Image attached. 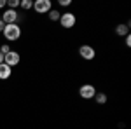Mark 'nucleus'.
<instances>
[{
    "mask_svg": "<svg viewBox=\"0 0 131 129\" xmlns=\"http://www.w3.org/2000/svg\"><path fill=\"white\" fill-rule=\"evenodd\" d=\"M4 37L7 40H18L21 37V28L14 23V25H5L4 28Z\"/></svg>",
    "mask_w": 131,
    "mask_h": 129,
    "instance_id": "f257e3e1",
    "label": "nucleus"
},
{
    "mask_svg": "<svg viewBox=\"0 0 131 129\" xmlns=\"http://www.w3.org/2000/svg\"><path fill=\"white\" fill-rule=\"evenodd\" d=\"M75 14L73 12H65V14H61V18H60V23H61V26L63 28H72L73 25H75Z\"/></svg>",
    "mask_w": 131,
    "mask_h": 129,
    "instance_id": "f03ea898",
    "label": "nucleus"
},
{
    "mask_svg": "<svg viewBox=\"0 0 131 129\" xmlns=\"http://www.w3.org/2000/svg\"><path fill=\"white\" fill-rule=\"evenodd\" d=\"M79 94H81V98H84V99H91V98H94L96 89H94L91 84H84V86H81V89H79Z\"/></svg>",
    "mask_w": 131,
    "mask_h": 129,
    "instance_id": "7ed1b4c3",
    "label": "nucleus"
},
{
    "mask_svg": "<svg viewBox=\"0 0 131 129\" xmlns=\"http://www.w3.org/2000/svg\"><path fill=\"white\" fill-rule=\"evenodd\" d=\"M18 19H19L18 12H16V10H12V9H7L4 14H2V21H4L5 25H14Z\"/></svg>",
    "mask_w": 131,
    "mask_h": 129,
    "instance_id": "20e7f679",
    "label": "nucleus"
},
{
    "mask_svg": "<svg viewBox=\"0 0 131 129\" xmlns=\"http://www.w3.org/2000/svg\"><path fill=\"white\" fill-rule=\"evenodd\" d=\"M33 9L40 14H46L51 10V2L49 0H37V2H33Z\"/></svg>",
    "mask_w": 131,
    "mask_h": 129,
    "instance_id": "39448f33",
    "label": "nucleus"
},
{
    "mask_svg": "<svg viewBox=\"0 0 131 129\" xmlns=\"http://www.w3.org/2000/svg\"><path fill=\"white\" fill-rule=\"evenodd\" d=\"M4 63H5L7 66H14V65H18V63H19V54H18L16 51H9V52L4 56Z\"/></svg>",
    "mask_w": 131,
    "mask_h": 129,
    "instance_id": "423d86ee",
    "label": "nucleus"
},
{
    "mask_svg": "<svg viewBox=\"0 0 131 129\" xmlns=\"http://www.w3.org/2000/svg\"><path fill=\"white\" fill-rule=\"evenodd\" d=\"M79 54H81L84 60H88V61L93 60V58L96 56V52H94V49H93L91 45H81V47H79Z\"/></svg>",
    "mask_w": 131,
    "mask_h": 129,
    "instance_id": "0eeeda50",
    "label": "nucleus"
},
{
    "mask_svg": "<svg viewBox=\"0 0 131 129\" xmlns=\"http://www.w3.org/2000/svg\"><path fill=\"white\" fill-rule=\"evenodd\" d=\"M10 73H12L10 66H7L5 63H2V65H0V79H2V80L9 79V77H10Z\"/></svg>",
    "mask_w": 131,
    "mask_h": 129,
    "instance_id": "6e6552de",
    "label": "nucleus"
},
{
    "mask_svg": "<svg viewBox=\"0 0 131 129\" xmlns=\"http://www.w3.org/2000/svg\"><path fill=\"white\" fill-rule=\"evenodd\" d=\"M128 31H129L128 25H119V26L115 28V33H117V35H128Z\"/></svg>",
    "mask_w": 131,
    "mask_h": 129,
    "instance_id": "1a4fd4ad",
    "label": "nucleus"
},
{
    "mask_svg": "<svg viewBox=\"0 0 131 129\" xmlns=\"http://www.w3.org/2000/svg\"><path fill=\"white\" fill-rule=\"evenodd\" d=\"M94 99H96L100 105H103V103H107V94H103V92H96V94H94Z\"/></svg>",
    "mask_w": 131,
    "mask_h": 129,
    "instance_id": "9d476101",
    "label": "nucleus"
},
{
    "mask_svg": "<svg viewBox=\"0 0 131 129\" xmlns=\"http://www.w3.org/2000/svg\"><path fill=\"white\" fill-rule=\"evenodd\" d=\"M60 18H61V14L58 10H52V9L49 10V19L51 21H60Z\"/></svg>",
    "mask_w": 131,
    "mask_h": 129,
    "instance_id": "9b49d317",
    "label": "nucleus"
},
{
    "mask_svg": "<svg viewBox=\"0 0 131 129\" xmlns=\"http://www.w3.org/2000/svg\"><path fill=\"white\" fill-rule=\"evenodd\" d=\"M19 5L23 9H31V7H33V2H31V0H23V2H19Z\"/></svg>",
    "mask_w": 131,
    "mask_h": 129,
    "instance_id": "f8f14e48",
    "label": "nucleus"
},
{
    "mask_svg": "<svg viewBox=\"0 0 131 129\" xmlns=\"http://www.w3.org/2000/svg\"><path fill=\"white\" fill-rule=\"evenodd\" d=\"M7 4H9V7L12 10L16 9V7H18V5H19V2H18V0H9V2H7Z\"/></svg>",
    "mask_w": 131,
    "mask_h": 129,
    "instance_id": "ddd939ff",
    "label": "nucleus"
},
{
    "mask_svg": "<svg viewBox=\"0 0 131 129\" xmlns=\"http://www.w3.org/2000/svg\"><path fill=\"white\" fill-rule=\"evenodd\" d=\"M9 45H7V44H5V45H2V47H0V52H2V54H4V56H5V54H7V52H9Z\"/></svg>",
    "mask_w": 131,
    "mask_h": 129,
    "instance_id": "4468645a",
    "label": "nucleus"
},
{
    "mask_svg": "<svg viewBox=\"0 0 131 129\" xmlns=\"http://www.w3.org/2000/svg\"><path fill=\"white\" fill-rule=\"evenodd\" d=\"M60 5H63V7L65 5H70V0H60Z\"/></svg>",
    "mask_w": 131,
    "mask_h": 129,
    "instance_id": "2eb2a0df",
    "label": "nucleus"
},
{
    "mask_svg": "<svg viewBox=\"0 0 131 129\" xmlns=\"http://www.w3.org/2000/svg\"><path fill=\"white\" fill-rule=\"evenodd\" d=\"M126 45H131V37L129 35H126Z\"/></svg>",
    "mask_w": 131,
    "mask_h": 129,
    "instance_id": "dca6fc26",
    "label": "nucleus"
},
{
    "mask_svg": "<svg viewBox=\"0 0 131 129\" xmlns=\"http://www.w3.org/2000/svg\"><path fill=\"white\" fill-rule=\"evenodd\" d=\"M4 28H5V23L0 19V31H4Z\"/></svg>",
    "mask_w": 131,
    "mask_h": 129,
    "instance_id": "f3484780",
    "label": "nucleus"
},
{
    "mask_svg": "<svg viewBox=\"0 0 131 129\" xmlns=\"http://www.w3.org/2000/svg\"><path fill=\"white\" fill-rule=\"evenodd\" d=\"M5 5H7V2H5V0H0V9H2V7H5Z\"/></svg>",
    "mask_w": 131,
    "mask_h": 129,
    "instance_id": "a211bd4d",
    "label": "nucleus"
},
{
    "mask_svg": "<svg viewBox=\"0 0 131 129\" xmlns=\"http://www.w3.org/2000/svg\"><path fill=\"white\" fill-rule=\"evenodd\" d=\"M2 63H4V54L0 52V65H2Z\"/></svg>",
    "mask_w": 131,
    "mask_h": 129,
    "instance_id": "6ab92c4d",
    "label": "nucleus"
}]
</instances>
